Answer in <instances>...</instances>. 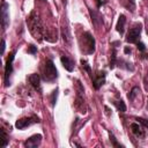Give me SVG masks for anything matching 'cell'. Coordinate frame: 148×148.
Wrapping results in <instances>:
<instances>
[{
    "label": "cell",
    "mask_w": 148,
    "mask_h": 148,
    "mask_svg": "<svg viewBox=\"0 0 148 148\" xmlns=\"http://www.w3.org/2000/svg\"><path fill=\"white\" fill-rule=\"evenodd\" d=\"M89 14H90V17H91V22H92V24L96 28L103 25V17H102V15L99 14L98 10L92 9V8H89Z\"/></svg>",
    "instance_id": "30bf717a"
},
{
    "label": "cell",
    "mask_w": 148,
    "mask_h": 148,
    "mask_svg": "<svg viewBox=\"0 0 148 148\" xmlns=\"http://www.w3.org/2000/svg\"><path fill=\"white\" fill-rule=\"evenodd\" d=\"M138 92H140L139 87H133V88L131 89V91L128 92V95H127L128 99H130V101H133V99H134V97L138 95Z\"/></svg>",
    "instance_id": "44dd1931"
},
{
    "label": "cell",
    "mask_w": 148,
    "mask_h": 148,
    "mask_svg": "<svg viewBox=\"0 0 148 148\" xmlns=\"http://www.w3.org/2000/svg\"><path fill=\"white\" fill-rule=\"evenodd\" d=\"M28 81H29V83H30L36 90H40V76H39L38 74L34 73V74L29 75Z\"/></svg>",
    "instance_id": "8fae6325"
},
{
    "label": "cell",
    "mask_w": 148,
    "mask_h": 148,
    "mask_svg": "<svg viewBox=\"0 0 148 148\" xmlns=\"http://www.w3.org/2000/svg\"><path fill=\"white\" fill-rule=\"evenodd\" d=\"M60 61H61V64H62V66H64V68H65L66 71L73 72L75 64H74V61H73L71 58H68V57H66V56H62V57L60 58Z\"/></svg>",
    "instance_id": "4fadbf2b"
},
{
    "label": "cell",
    "mask_w": 148,
    "mask_h": 148,
    "mask_svg": "<svg viewBox=\"0 0 148 148\" xmlns=\"http://www.w3.org/2000/svg\"><path fill=\"white\" fill-rule=\"evenodd\" d=\"M5 49H6V42H5V39L2 38V39H1V56L5 53Z\"/></svg>",
    "instance_id": "83f0119b"
},
{
    "label": "cell",
    "mask_w": 148,
    "mask_h": 148,
    "mask_svg": "<svg viewBox=\"0 0 148 148\" xmlns=\"http://www.w3.org/2000/svg\"><path fill=\"white\" fill-rule=\"evenodd\" d=\"M61 36H62V39L68 45H71V43H72V35H71V30H69V27H68V22H67L66 25L61 27Z\"/></svg>",
    "instance_id": "7c38bea8"
},
{
    "label": "cell",
    "mask_w": 148,
    "mask_h": 148,
    "mask_svg": "<svg viewBox=\"0 0 148 148\" xmlns=\"http://www.w3.org/2000/svg\"><path fill=\"white\" fill-rule=\"evenodd\" d=\"M106 1H102V0H96V3H97V8H99L101 6H103Z\"/></svg>",
    "instance_id": "f1b7e54d"
},
{
    "label": "cell",
    "mask_w": 148,
    "mask_h": 148,
    "mask_svg": "<svg viewBox=\"0 0 148 148\" xmlns=\"http://www.w3.org/2000/svg\"><path fill=\"white\" fill-rule=\"evenodd\" d=\"M112 103H113V105L117 108V110H118L119 112H125V111H126V105H125V103H124V101H123V99L113 101Z\"/></svg>",
    "instance_id": "d6986e66"
},
{
    "label": "cell",
    "mask_w": 148,
    "mask_h": 148,
    "mask_svg": "<svg viewBox=\"0 0 148 148\" xmlns=\"http://www.w3.org/2000/svg\"><path fill=\"white\" fill-rule=\"evenodd\" d=\"M117 50H116V46H112V52H111V56H110V62H109V67L111 69H113L117 65Z\"/></svg>",
    "instance_id": "2e32d148"
},
{
    "label": "cell",
    "mask_w": 148,
    "mask_h": 148,
    "mask_svg": "<svg viewBox=\"0 0 148 148\" xmlns=\"http://www.w3.org/2000/svg\"><path fill=\"white\" fill-rule=\"evenodd\" d=\"M0 134H1V139H0V148H3V147H6L7 145H8V142H9V139H8V135H7V133H6V131H5V128H0Z\"/></svg>",
    "instance_id": "ac0fdd59"
},
{
    "label": "cell",
    "mask_w": 148,
    "mask_h": 148,
    "mask_svg": "<svg viewBox=\"0 0 148 148\" xmlns=\"http://www.w3.org/2000/svg\"><path fill=\"white\" fill-rule=\"evenodd\" d=\"M136 47H138V50L141 51V52H143V51L146 50V45H145L142 42H138V43H136Z\"/></svg>",
    "instance_id": "4316f807"
},
{
    "label": "cell",
    "mask_w": 148,
    "mask_h": 148,
    "mask_svg": "<svg viewBox=\"0 0 148 148\" xmlns=\"http://www.w3.org/2000/svg\"><path fill=\"white\" fill-rule=\"evenodd\" d=\"M42 139H43L42 134H34L23 142V146L25 148H37L40 145Z\"/></svg>",
    "instance_id": "9c48e42d"
},
{
    "label": "cell",
    "mask_w": 148,
    "mask_h": 148,
    "mask_svg": "<svg viewBox=\"0 0 148 148\" xmlns=\"http://www.w3.org/2000/svg\"><path fill=\"white\" fill-rule=\"evenodd\" d=\"M15 53H16L15 50L13 52H10L9 57L7 58V61H6V66H5V87L10 86V76H12V73H13V61H14V58H15Z\"/></svg>",
    "instance_id": "5b68a950"
},
{
    "label": "cell",
    "mask_w": 148,
    "mask_h": 148,
    "mask_svg": "<svg viewBox=\"0 0 148 148\" xmlns=\"http://www.w3.org/2000/svg\"><path fill=\"white\" fill-rule=\"evenodd\" d=\"M42 73H43L42 77L45 82H52L58 77V71L51 59H46Z\"/></svg>",
    "instance_id": "3957f363"
},
{
    "label": "cell",
    "mask_w": 148,
    "mask_h": 148,
    "mask_svg": "<svg viewBox=\"0 0 148 148\" xmlns=\"http://www.w3.org/2000/svg\"><path fill=\"white\" fill-rule=\"evenodd\" d=\"M125 23H126V17L124 14H120L119 15V18H118V22H117V25H116V29L117 31L120 34V36L124 35V31H125Z\"/></svg>",
    "instance_id": "5bb4252c"
},
{
    "label": "cell",
    "mask_w": 148,
    "mask_h": 148,
    "mask_svg": "<svg viewBox=\"0 0 148 148\" xmlns=\"http://www.w3.org/2000/svg\"><path fill=\"white\" fill-rule=\"evenodd\" d=\"M124 6L128 10H131V12H134L135 10V2H134V0H125L124 1Z\"/></svg>",
    "instance_id": "7402d4cb"
},
{
    "label": "cell",
    "mask_w": 148,
    "mask_h": 148,
    "mask_svg": "<svg viewBox=\"0 0 148 148\" xmlns=\"http://www.w3.org/2000/svg\"><path fill=\"white\" fill-rule=\"evenodd\" d=\"M124 52H125V54H130V53L132 52V50H131V47H128V46H125V49H124Z\"/></svg>",
    "instance_id": "f546056e"
},
{
    "label": "cell",
    "mask_w": 148,
    "mask_h": 148,
    "mask_svg": "<svg viewBox=\"0 0 148 148\" xmlns=\"http://www.w3.org/2000/svg\"><path fill=\"white\" fill-rule=\"evenodd\" d=\"M141 30H142V24L141 23H135L127 32L126 36V42L127 43H132V44H136L140 39V35H141Z\"/></svg>",
    "instance_id": "277c9868"
},
{
    "label": "cell",
    "mask_w": 148,
    "mask_h": 148,
    "mask_svg": "<svg viewBox=\"0 0 148 148\" xmlns=\"http://www.w3.org/2000/svg\"><path fill=\"white\" fill-rule=\"evenodd\" d=\"M36 123H40V119L36 114H31L30 117H23V118L16 120L15 126L18 130H23V128H25V127H28L32 124H36Z\"/></svg>",
    "instance_id": "52a82bcc"
},
{
    "label": "cell",
    "mask_w": 148,
    "mask_h": 148,
    "mask_svg": "<svg viewBox=\"0 0 148 148\" xmlns=\"http://www.w3.org/2000/svg\"><path fill=\"white\" fill-rule=\"evenodd\" d=\"M105 76H106V74H105L104 71H97V72L92 73L90 79H91V82H92V87L96 90H98L105 83Z\"/></svg>",
    "instance_id": "ba28073f"
},
{
    "label": "cell",
    "mask_w": 148,
    "mask_h": 148,
    "mask_svg": "<svg viewBox=\"0 0 148 148\" xmlns=\"http://www.w3.org/2000/svg\"><path fill=\"white\" fill-rule=\"evenodd\" d=\"M109 136H110V141H111V143H112V146H113V147H124L123 145H120L119 142H117L116 136H114L111 132H109Z\"/></svg>",
    "instance_id": "cb8c5ba5"
},
{
    "label": "cell",
    "mask_w": 148,
    "mask_h": 148,
    "mask_svg": "<svg viewBox=\"0 0 148 148\" xmlns=\"http://www.w3.org/2000/svg\"><path fill=\"white\" fill-rule=\"evenodd\" d=\"M81 65H82V68L89 74V76H91L92 75V71H91V67H90L89 62L86 59H81Z\"/></svg>",
    "instance_id": "ffe728a7"
},
{
    "label": "cell",
    "mask_w": 148,
    "mask_h": 148,
    "mask_svg": "<svg viewBox=\"0 0 148 148\" xmlns=\"http://www.w3.org/2000/svg\"><path fill=\"white\" fill-rule=\"evenodd\" d=\"M135 120H136L139 124H141L145 128H148V119H145V118H141V117H136Z\"/></svg>",
    "instance_id": "d4e9b609"
},
{
    "label": "cell",
    "mask_w": 148,
    "mask_h": 148,
    "mask_svg": "<svg viewBox=\"0 0 148 148\" xmlns=\"http://www.w3.org/2000/svg\"><path fill=\"white\" fill-rule=\"evenodd\" d=\"M131 130H132V133L136 136V138H145V131L142 130V127L136 124V123H132L131 124Z\"/></svg>",
    "instance_id": "9a60e30c"
},
{
    "label": "cell",
    "mask_w": 148,
    "mask_h": 148,
    "mask_svg": "<svg viewBox=\"0 0 148 148\" xmlns=\"http://www.w3.org/2000/svg\"><path fill=\"white\" fill-rule=\"evenodd\" d=\"M147 109H148V101H147Z\"/></svg>",
    "instance_id": "4dcf8cb0"
},
{
    "label": "cell",
    "mask_w": 148,
    "mask_h": 148,
    "mask_svg": "<svg viewBox=\"0 0 148 148\" xmlns=\"http://www.w3.org/2000/svg\"><path fill=\"white\" fill-rule=\"evenodd\" d=\"M28 53H30V54H36V53H37V46L30 44V45L28 46Z\"/></svg>",
    "instance_id": "484cf974"
},
{
    "label": "cell",
    "mask_w": 148,
    "mask_h": 148,
    "mask_svg": "<svg viewBox=\"0 0 148 148\" xmlns=\"http://www.w3.org/2000/svg\"><path fill=\"white\" fill-rule=\"evenodd\" d=\"M9 5L3 0L1 2V9H0V21H1V28L2 31H6V29L9 25Z\"/></svg>",
    "instance_id": "8992f818"
},
{
    "label": "cell",
    "mask_w": 148,
    "mask_h": 148,
    "mask_svg": "<svg viewBox=\"0 0 148 148\" xmlns=\"http://www.w3.org/2000/svg\"><path fill=\"white\" fill-rule=\"evenodd\" d=\"M57 97H58V88H56V89L52 91L51 96H50V102H51V105H52V106L56 105V103H57Z\"/></svg>",
    "instance_id": "603a6c76"
},
{
    "label": "cell",
    "mask_w": 148,
    "mask_h": 148,
    "mask_svg": "<svg viewBox=\"0 0 148 148\" xmlns=\"http://www.w3.org/2000/svg\"><path fill=\"white\" fill-rule=\"evenodd\" d=\"M117 65H118L119 67L124 68V69H127V71H131V72L134 71V66H133L131 62L125 61V60H123V59H118V60H117Z\"/></svg>",
    "instance_id": "e0dca14e"
},
{
    "label": "cell",
    "mask_w": 148,
    "mask_h": 148,
    "mask_svg": "<svg viewBox=\"0 0 148 148\" xmlns=\"http://www.w3.org/2000/svg\"><path fill=\"white\" fill-rule=\"evenodd\" d=\"M95 38L89 31H86L81 35L79 38V45L83 53L86 54H92L95 52Z\"/></svg>",
    "instance_id": "6da1fadb"
},
{
    "label": "cell",
    "mask_w": 148,
    "mask_h": 148,
    "mask_svg": "<svg viewBox=\"0 0 148 148\" xmlns=\"http://www.w3.org/2000/svg\"><path fill=\"white\" fill-rule=\"evenodd\" d=\"M27 23L29 25V30L30 32L35 36V38H39L42 36V31H43V25L40 20L35 15V12H32L30 14V16L27 18Z\"/></svg>",
    "instance_id": "7a4b0ae2"
}]
</instances>
